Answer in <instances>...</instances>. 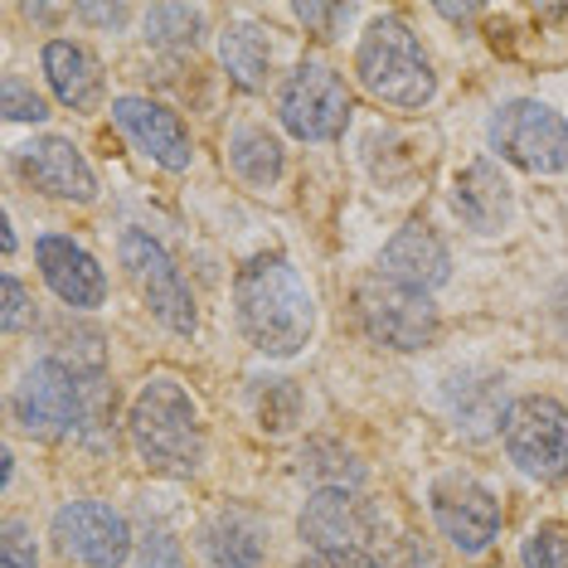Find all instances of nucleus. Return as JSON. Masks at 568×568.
Instances as JSON below:
<instances>
[{"label": "nucleus", "instance_id": "nucleus-2", "mask_svg": "<svg viewBox=\"0 0 568 568\" xmlns=\"http://www.w3.org/2000/svg\"><path fill=\"white\" fill-rule=\"evenodd\" d=\"M132 443L151 471L190 476L204 462V433L195 398L180 389L175 379H151L132 404Z\"/></svg>", "mask_w": 568, "mask_h": 568}, {"label": "nucleus", "instance_id": "nucleus-22", "mask_svg": "<svg viewBox=\"0 0 568 568\" xmlns=\"http://www.w3.org/2000/svg\"><path fill=\"white\" fill-rule=\"evenodd\" d=\"M146 40H156V44H195L200 40V10L156 6L146 16Z\"/></svg>", "mask_w": 568, "mask_h": 568}, {"label": "nucleus", "instance_id": "nucleus-24", "mask_svg": "<svg viewBox=\"0 0 568 568\" xmlns=\"http://www.w3.org/2000/svg\"><path fill=\"white\" fill-rule=\"evenodd\" d=\"M6 118H10V122H44V118H49L44 98L34 93V88L24 83V79H16V73L6 79Z\"/></svg>", "mask_w": 568, "mask_h": 568}, {"label": "nucleus", "instance_id": "nucleus-27", "mask_svg": "<svg viewBox=\"0 0 568 568\" xmlns=\"http://www.w3.org/2000/svg\"><path fill=\"white\" fill-rule=\"evenodd\" d=\"M34 321V306H30V292H24L20 277H6V316H0V326H6L10 335L24 331Z\"/></svg>", "mask_w": 568, "mask_h": 568}, {"label": "nucleus", "instance_id": "nucleus-26", "mask_svg": "<svg viewBox=\"0 0 568 568\" xmlns=\"http://www.w3.org/2000/svg\"><path fill=\"white\" fill-rule=\"evenodd\" d=\"M141 568H185L180 545L165 535V529H151V535L141 539Z\"/></svg>", "mask_w": 568, "mask_h": 568}, {"label": "nucleus", "instance_id": "nucleus-14", "mask_svg": "<svg viewBox=\"0 0 568 568\" xmlns=\"http://www.w3.org/2000/svg\"><path fill=\"white\" fill-rule=\"evenodd\" d=\"M374 529V510L355 490L345 486H326L306 500L302 510V539L316 545V554H331V549H359Z\"/></svg>", "mask_w": 568, "mask_h": 568}, {"label": "nucleus", "instance_id": "nucleus-19", "mask_svg": "<svg viewBox=\"0 0 568 568\" xmlns=\"http://www.w3.org/2000/svg\"><path fill=\"white\" fill-rule=\"evenodd\" d=\"M204 554H210L214 568H257L263 564V529L248 515L224 510L204 529Z\"/></svg>", "mask_w": 568, "mask_h": 568}, {"label": "nucleus", "instance_id": "nucleus-9", "mask_svg": "<svg viewBox=\"0 0 568 568\" xmlns=\"http://www.w3.org/2000/svg\"><path fill=\"white\" fill-rule=\"evenodd\" d=\"M16 418L30 437H69L83 423V394L79 374H69L59 359H40L16 389Z\"/></svg>", "mask_w": 568, "mask_h": 568}, {"label": "nucleus", "instance_id": "nucleus-29", "mask_svg": "<svg viewBox=\"0 0 568 568\" xmlns=\"http://www.w3.org/2000/svg\"><path fill=\"white\" fill-rule=\"evenodd\" d=\"M296 568H379V564L365 549H331V554H312V559H302Z\"/></svg>", "mask_w": 568, "mask_h": 568}, {"label": "nucleus", "instance_id": "nucleus-28", "mask_svg": "<svg viewBox=\"0 0 568 568\" xmlns=\"http://www.w3.org/2000/svg\"><path fill=\"white\" fill-rule=\"evenodd\" d=\"M296 20L312 24V30L321 34V40H331L335 24L351 20V6H296Z\"/></svg>", "mask_w": 568, "mask_h": 568}, {"label": "nucleus", "instance_id": "nucleus-18", "mask_svg": "<svg viewBox=\"0 0 568 568\" xmlns=\"http://www.w3.org/2000/svg\"><path fill=\"white\" fill-rule=\"evenodd\" d=\"M44 79L54 88V98L73 112H93L102 102V63L93 49L54 40L44 49Z\"/></svg>", "mask_w": 568, "mask_h": 568}, {"label": "nucleus", "instance_id": "nucleus-3", "mask_svg": "<svg viewBox=\"0 0 568 568\" xmlns=\"http://www.w3.org/2000/svg\"><path fill=\"white\" fill-rule=\"evenodd\" d=\"M355 73L374 98L394 102V108H423V102L437 93V73H433L428 54H423L418 34H413L404 20H389V16L374 20L369 30L359 34Z\"/></svg>", "mask_w": 568, "mask_h": 568}, {"label": "nucleus", "instance_id": "nucleus-10", "mask_svg": "<svg viewBox=\"0 0 568 568\" xmlns=\"http://www.w3.org/2000/svg\"><path fill=\"white\" fill-rule=\"evenodd\" d=\"M433 520L447 535L452 549L462 554H481L490 549V539L500 535V500L476 481V476H437L433 481Z\"/></svg>", "mask_w": 568, "mask_h": 568}, {"label": "nucleus", "instance_id": "nucleus-23", "mask_svg": "<svg viewBox=\"0 0 568 568\" xmlns=\"http://www.w3.org/2000/svg\"><path fill=\"white\" fill-rule=\"evenodd\" d=\"M520 564L525 568H568V525H559V520L539 525L535 535L525 539Z\"/></svg>", "mask_w": 568, "mask_h": 568}, {"label": "nucleus", "instance_id": "nucleus-1", "mask_svg": "<svg viewBox=\"0 0 568 568\" xmlns=\"http://www.w3.org/2000/svg\"><path fill=\"white\" fill-rule=\"evenodd\" d=\"M239 331L267 359H292L316 331V302L306 277L282 253H257L234 287Z\"/></svg>", "mask_w": 568, "mask_h": 568}, {"label": "nucleus", "instance_id": "nucleus-21", "mask_svg": "<svg viewBox=\"0 0 568 568\" xmlns=\"http://www.w3.org/2000/svg\"><path fill=\"white\" fill-rule=\"evenodd\" d=\"M229 161L248 185H273L282 175V141L267 126H239L229 141Z\"/></svg>", "mask_w": 568, "mask_h": 568}, {"label": "nucleus", "instance_id": "nucleus-30", "mask_svg": "<svg viewBox=\"0 0 568 568\" xmlns=\"http://www.w3.org/2000/svg\"><path fill=\"white\" fill-rule=\"evenodd\" d=\"M79 16L93 20V24H122L126 20V6H79Z\"/></svg>", "mask_w": 568, "mask_h": 568}, {"label": "nucleus", "instance_id": "nucleus-8", "mask_svg": "<svg viewBox=\"0 0 568 568\" xmlns=\"http://www.w3.org/2000/svg\"><path fill=\"white\" fill-rule=\"evenodd\" d=\"M277 118L296 141H335L351 122V88L331 63H302L282 88Z\"/></svg>", "mask_w": 568, "mask_h": 568}, {"label": "nucleus", "instance_id": "nucleus-15", "mask_svg": "<svg viewBox=\"0 0 568 568\" xmlns=\"http://www.w3.org/2000/svg\"><path fill=\"white\" fill-rule=\"evenodd\" d=\"M112 118H118L122 132L132 136L151 161H161L165 171H185L190 156H195V151H190V132L180 126V118L171 108H161V102H151V98H118V102H112Z\"/></svg>", "mask_w": 568, "mask_h": 568}, {"label": "nucleus", "instance_id": "nucleus-11", "mask_svg": "<svg viewBox=\"0 0 568 568\" xmlns=\"http://www.w3.org/2000/svg\"><path fill=\"white\" fill-rule=\"evenodd\" d=\"M54 545L63 559L88 564V568H122L126 549H132V535H126V520L102 500H73L54 515Z\"/></svg>", "mask_w": 568, "mask_h": 568}, {"label": "nucleus", "instance_id": "nucleus-16", "mask_svg": "<svg viewBox=\"0 0 568 568\" xmlns=\"http://www.w3.org/2000/svg\"><path fill=\"white\" fill-rule=\"evenodd\" d=\"M452 210L467 229L476 234H500L510 229L515 219V195H510V180L500 175L496 161H471L467 171L452 180Z\"/></svg>", "mask_w": 568, "mask_h": 568}, {"label": "nucleus", "instance_id": "nucleus-4", "mask_svg": "<svg viewBox=\"0 0 568 568\" xmlns=\"http://www.w3.org/2000/svg\"><path fill=\"white\" fill-rule=\"evenodd\" d=\"M490 151H500V161L520 165L529 175H564L568 171V122L549 102L515 98L490 118Z\"/></svg>", "mask_w": 568, "mask_h": 568}, {"label": "nucleus", "instance_id": "nucleus-31", "mask_svg": "<svg viewBox=\"0 0 568 568\" xmlns=\"http://www.w3.org/2000/svg\"><path fill=\"white\" fill-rule=\"evenodd\" d=\"M554 312H559V321H564V331H568V282H564V292H559V302H554Z\"/></svg>", "mask_w": 568, "mask_h": 568}, {"label": "nucleus", "instance_id": "nucleus-17", "mask_svg": "<svg viewBox=\"0 0 568 568\" xmlns=\"http://www.w3.org/2000/svg\"><path fill=\"white\" fill-rule=\"evenodd\" d=\"M379 273L404 282V287H418V292H433L452 277V257H447V243L433 234L428 224H404L398 234L384 243L379 253Z\"/></svg>", "mask_w": 568, "mask_h": 568}, {"label": "nucleus", "instance_id": "nucleus-7", "mask_svg": "<svg viewBox=\"0 0 568 568\" xmlns=\"http://www.w3.org/2000/svg\"><path fill=\"white\" fill-rule=\"evenodd\" d=\"M122 267H126V277H132L136 296L151 306V316H156L161 326H171L175 335H195V326H200L195 296H190L180 267L171 263V253H165L156 239L141 234V229H126L122 234Z\"/></svg>", "mask_w": 568, "mask_h": 568}, {"label": "nucleus", "instance_id": "nucleus-5", "mask_svg": "<svg viewBox=\"0 0 568 568\" xmlns=\"http://www.w3.org/2000/svg\"><path fill=\"white\" fill-rule=\"evenodd\" d=\"M500 437H506L510 462L535 481H559L568 471V408L559 398H515L500 418Z\"/></svg>", "mask_w": 568, "mask_h": 568}, {"label": "nucleus", "instance_id": "nucleus-12", "mask_svg": "<svg viewBox=\"0 0 568 568\" xmlns=\"http://www.w3.org/2000/svg\"><path fill=\"white\" fill-rule=\"evenodd\" d=\"M20 171L34 190H44V195H54V200H73V204L98 200L93 165L63 136H40V141H30V146H20Z\"/></svg>", "mask_w": 568, "mask_h": 568}, {"label": "nucleus", "instance_id": "nucleus-20", "mask_svg": "<svg viewBox=\"0 0 568 568\" xmlns=\"http://www.w3.org/2000/svg\"><path fill=\"white\" fill-rule=\"evenodd\" d=\"M219 59H224L229 79H234L243 93H257V88H267L273 49H267V34L257 30V24H234V30L219 40Z\"/></svg>", "mask_w": 568, "mask_h": 568}, {"label": "nucleus", "instance_id": "nucleus-6", "mask_svg": "<svg viewBox=\"0 0 568 568\" xmlns=\"http://www.w3.org/2000/svg\"><path fill=\"white\" fill-rule=\"evenodd\" d=\"M359 321H365L369 341L389 345V351H423V345L437 335V306L428 292L404 287V282L374 273L359 282L355 292Z\"/></svg>", "mask_w": 568, "mask_h": 568}, {"label": "nucleus", "instance_id": "nucleus-25", "mask_svg": "<svg viewBox=\"0 0 568 568\" xmlns=\"http://www.w3.org/2000/svg\"><path fill=\"white\" fill-rule=\"evenodd\" d=\"M0 568H40V549H34V535L20 520L6 525V539H0Z\"/></svg>", "mask_w": 568, "mask_h": 568}, {"label": "nucleus", "instance_id": "nucleus-13", "mask_svg": "<svg viewBox=\"0 0 568 568\" xmlns=\"http://www.w3.org/2000/svg\"><path fill=\"white\" fill-rule=\"evenodd\" d=\"M34 257H40V273L49 282V292H54L63 306H73V312H93V306H102L108 277H102L98 257L88 248H79L73 239L49 234V239L34 243Z\"/></svg>", "mask_w": 568, "mask_h": 568}]
</instances>
